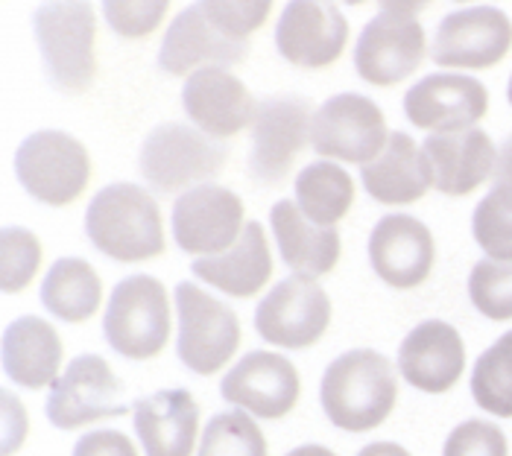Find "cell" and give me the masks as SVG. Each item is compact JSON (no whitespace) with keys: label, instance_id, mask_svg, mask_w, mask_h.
Returning <instances> with one entry per match:
<instances>
[{"label":"cell","instance_id":"7a4b0ae2","mask_svg":"<svg viewBox=\"0 0 512 456\" xmlns=\"http://www.w3.org/2000/svg\"><path fill=\"white\" fill-rule=\"evenodd\" d=\"M88 240L120 264L150 261L164 252V226L153 193L118 182L103 188L85 211Z\"/></svg>","mask_w":512,"mask_h":456},{"label":"cell","instance_id":"5b68a950","mask_svg":"<svg viewBox=\"0 0 512 456\" xmlns=\"http://www.w3.org/2000/svg\"><path fill=\"white\" fill-rule=\"evenodd\" d=\"M422 3H381V12L363 27L355 47V68L372 85H395L413 74L425 53V30L419 24Z\"/></svg>","mask_w":512,"mask_h":456},{"label":"cell","instance_id":"9a60e30c","mask_svg":"<svg viewBox=\"0 0 512 456\" xmlns=\"http://www.w3.org/2000/svg\"><path fill=\"white\" fill-rule=\"evenodd\" d=\"M302 392L296 366L273 351H249L220 380V395L258 418L287 416Z\"/></svg>","mask_w":512,"mask_h":456},{"label":"cell","instance_id":"ab89813d","mask_svg":"<svg viewBox=\"0 0 512 456\" xmlns=\"http://www.w3.org/2000/svg\"><path fill=\"white\" fill-rule=\"evenodd\" d=\"M495 185H512V138L498 152V167H495Z\"/></svg>","mask_w":512,"mask_h":456},{"label":"cell","instance_id":"30bf717a","mask_svg":"<svg viewBox=\"0 0 512 456\" xmlns=\"http://www.w3.org/2000/svg\"><path fill=\"white\" fill-rule=\"evenodd\" d=\"M390 132L384 112L363 94L346 91L325 100L311 123V150L322 158L369 164L387 147Z\"/></svg>","mask_w":512,"mask_h":456},{"label":"cell","instance_id":"e0dca14e","mask_svg":"<svg viewBox=\"0 0 512 456\" xmlns=\"http://www.w3.org/2000/svg\"><path fill=\"white\" fill-rule=\"evenodd\" d=\"M349 41V21L334 3L293 0L276 27L278 53L299 68H325L340 59Z\"/></svg>","mask_w":512,"mask_h":456},{"label":"cell","instance_id":"74e56055","mask_svg":"<svg viewBox=\"0 0 512 456\" xmlns=\"http://www.w3.org/2000/svg\"><path fill=\"white\" fill-rule=\"evenodd\" d=\"M74 456H138V451L120 430H91L77 442Z\"/></svg>","mask_w":512,"mask_h":456},{"label":"cell","instance_id":"8992f818","mask_svg":"<svg viewBox=\"0 0 512 456\" xmlns=\"http://www.w3.org/2000/svg\"><path fill=\"white\" fill-rule=\"evenodd\" d=\"M106 342L129 360H150L170 337V302L153 275H129L112 290L103 316Z\"/></svg>","mask_w":512,"mask_h":456},{"label":"cell","instance_id":"ba28073f","mask_svg":"<svg viewBox=\"0 0 512 456\" xmlns=\"http://www.w3.org/2000/svg\"><path fill=\"white\" fill-rule=\"evenodd\" d=\"M176 316V354L191 372L214 375L235 357L240 345V322L232 307L217 302L197 284L182 281L176 287Z\"/></svg>","mask_w":512,"mask_h":456},{"label":"cell","instance_id":"ffe728a7","mask_svg":"<svg viewBox=\"0 0 512 456\" xmlns=\"http://www.w3.org/2000/svg\"><path fill=\"white\" fill-rule=\"evenodd\" d=\"M182 106L205 135L223 141L252 126L258 103L229 68H202L185 79Z\"/></svg>","mask_w":512,"mask_h":456},{"label":"cell","instance_id":"8d00e7d4","mask_svg":"<svg viewBox=\"0 0 512 456\" xmlns=\"http://www.w3.org/2000/svg\"><path fill=\"white\" fill-rule=\"evenodd\" d=\"M442 456H510V448L501 427L480 418H469L451 430Z\"/></svg>","mask_w":512,"mask_h":456},{"label":"cell","instance_id":"d4e9b609","mask_svg":"<svg viewBox=\"0 0 512 456\" xmlns=\"http://www.w3.org/2000/svg\"><path fill=\"white\" fill-rule=\"evenodd\" d=\"M3 372L18 386L41 389L59 380L62 366V340L50 322L39 316H21L3 331Z\"/></svg>","mask_w":512,"mask_h":456},{"label":"cell","instance_id":"4fadbf2b","mask_svg":"<svg viewBox=\"0 0 512 456\" xmlns=\"http://www.w3.org/2000/svg\"><path fill=\"white\" fill-rule=\"evenodd\" d=\"M123 389L112 366L97 354H82L71 360L65 375L50 386L47 418L59 430H77L100 418L123 416Z\"/></svg>","mask_w":512,"mask_h":456},{"label":"cell","instance_id":"1f68e13d","mask_svg":"<svg viewBox=\"0 0 512 456\" xmlns=\"http://www.w3.org/2000/svg\"><path fill=\"white\" fill-rule=\"evenodd\" d=\"M477 246L492 261H512V185H495L474 208Z\"/></svg>","mask_w":512,"mask_h":456},{"label":"cell","instance_id":"52a82bcc","mask_svg":"<svg viewBox=\"0 0 512 456\" xmlns=\"http://www.w3.org/2000/svg\"><path fill=\"white\" fill-rule=\"evenodd\" d=\"M15 173L33 199L44 205H68L79 199L91 179V158L74 135L41 129L24 138L15 152Z\"/></svg>","mask_w":512,"mask_h":456},{"label":"cell","instance_id":"f546056e","mask_svg":"<svg viewBox=\"0 0 512 456\" xmlns=\"http://www.w3.org/2000/svg\"><path fill=\"white\" fill-rule=\"evenodd\" d=\"M472 395L477 407L498 418H512V331L492 342L474 363Z\"/></svg>","mask_w":512,"mask_h":456},{"label":"cell","instance_id":"44dd1931","mask_svg":"<svg viewBox=\"0 0 512 456\" xmlns=\"http://www.w3.org/2000/svg\"><path fill=\"white\" fill-rule=\"evenodd\" d=\"M466 369V345L457 328L428 319L416 325L398 348V372L422 392H448Z\"/></svg>","mask_w":512,"mask_h":456},{"label":"cell","instance_id":"ac0fdd59","mask_svg":"<svg viewBox=\"0 0 512 456\" xmlns=\"http://www.w3.org/2000/svg\"><path fill=\"white\" fill-rule=\"evenodd\" d=\"M434 234L410 214L381 217L369 234V261L381 281L395 290L419 287L434 266Z\"/></svg>","mask_w":512,"mask_h":456},{"label":"cell","instance_id":"d6a6232c","mask_svg":"<svg viewBox=\"0 0 512 456\" xmlns=\"http://www.w3.org/2000/svg\"><path fill=\"white\" fill-rule=\"evenodd\" d=\"M39 266V237L27 228H3V234H0V284H3V293H21L36 278Z\"/></svg>","mask_w":512,"mask_h":456},{"label":"cell","instance_id":"4dcf8cb0","mask_svg":"<svg viewBox=\"0 0 512 456\" xmlns=\"http://www.w3.org/2000/svg\"><path fill=\"white\" fill-rule=\"evenodd\" d=\"M197 456H267V439L249 413L229 410L205 424Z\"/></svg>","mask_w":512,"mask_h":456},{"label":"cell","instance_id":"7402d4cb","mask_svg":"<svg viewBox=\"0 0 512 456\" xmlns=\"http://www.w3.org/2000/svg\"><path fill=\"white\" fill-rule=\"evenodd\" d=\"M422 152L434 173V188L445 196H466L495 176L498 147L483 129L428 135Z\"/></svg>","mask_w":512,"mask_h":456},{"label":"cell","instance_id":"9c48e42d","mask_svg":"<svg viewBox=\"0 0 512 456\" xmlns=\"http://www.w3.org/2000/svg\"><path fill=\"white\" fill-rule=\"evenodd\" d=\"M314 103L308 97H267L252 117L249 176L258 185H281L296 155L311 144Z\"/></svg>","mask_w":512,"mask_h":456},{"label":"cell","instance_id":"603a6c76","mask_svg":"<svg viewBox=\"0 0 512 456\" xmlns=\"http://www.w3.org/2000/svg\"><path fill=\"white\" fill-rule=\"evenodd\" d=\"M135 430L147 456H191L199 407L188 389H164L135 404Z\"/></svg>","mask_w":512,"mask_h":456},{"label":"cell","instance_id":"cb8c5ba5","mask_svg":"<svg viewBox=\"0 0 512 456\" xmlns=\"http://www.w3.org/2000/svg\"><path fill=\"white\" fill-rule=\"evenodd\" d=\"M360 179L369 196L384 205H410L434 188V173L425 152L404 132L390 135L381 155L363 164Z\"/></svg>","mask_w":512,"mask_h":456},{"label":"cell","instance_id":"484cf974","mask_svg":"<svg viewBox=\"0 0 512 456\" xmlns=\"http://www.w3.org/2000/svg\"><path fill=\"white\" fill-rule=\"evenodd\" d=\"M191 269L205 284H211L235 299L255 296L261 287H267V281L273 275V255H270L264 226L255 220L246 223L243 234L237 237V243L229 252L197 258Z\"/></svg>","mask_w":512,"mask_h":456},{"label":"cell","instance_id":"8fae6325","mask_svg":"<svg viewBox=\"0 0 512 456\" xmlns=\"http://www.w3.org/2000/svg\"><path fill=\"white\" fill-rule=\"evenodd\" d=\"M512 47L510 15L498 6H469L439 21L431 59L439 68H492Z\"/></svg>","mask_w":512,"mask_h":456},{"label":"cell","instance_id":"83f0119b","mask_svg":"<svg viewBox=\"0 0 512 456\" xmlns=\"http://www.w3.org/2000/svg\"><path fill=\"white\" fill-rule=\"evenodd\" d=\"M103 284L94 266L82 258H59L41 281V304L56 319L85 322L97 313Z\"/></svg>","mask_w":512,"mask_h":456},{"label":"cell","instance_id":"e575fe53","mask_svg":"<svg viewBox=\"0 0 512 456\" xmlns=\"http://www.w3.org/2000/svg\"><path fill=\"white\" fill-rule=\"evenodd\" d=\"M202 12L214 21V27L220 33L246 44V38L252 36L267 18H270V0H240V3H226V0H205L199 3Z\"/></svg>","mask_w":512,"mask_h":456},{"label":"cell","instance_id":"3957f363","mask_svg":"<svg viewBox=\"0 0 512 456\" xmlns=\"http://www.w3.org/2000/svg\"><path fill=\"white\" fill-rule=\"evenodd\" d=\"M229 150L223 141L205 135L191 123H161L156 126L138 155L141 176L158 196L188 193L208 185L226 167Z\"/></svg>","mask_w":512,"mask_h":456},{"label":"cell","instance_id":"7bdbcfd3","mask_svg":"<svg viewBox=\"0 0 512 456\" xmlns=\"http://www.w3.org/2000/svg\"><path fill=\"white\" fill-rule=\"evenodd\" d=\"M507 100H510V106H512V76H510V85H507Z\"/></svg>","mask_w":512,"mask_h":456},{"label":"cell","instance_id":"7c38bea8","mask_svg":"<svg viewBox=\"0 0 512 456\" xmlns=\"http://www.w3.org/2000/svg\"><path fill=\"white\" fill-rule=\"evenodd\" d=\"M173 240L182 252L211 258L223 255L243 234V202L220 185H199L173 202Z\"/></svg>","mask_w":512,"mask_h":456},{"label":"cell","instance_id":"b9f144b4","mask_svg":"<svg viewBox=\"0 0 512 456\" xmlns=\"http://www.w3.org/2000/svg\"><path fill=\"white\" fill-rule=\"evenodd\" d=\"M287 456H337V454H334V451H328V448H322V445H302V448L290 451Z\"/></svg>","mask_w":512,"mask_h":456},{"label":"cell","instance_id":"d6986e66","mask_svg":"<svg viewBox=\"0 0 512 456\" xmlns=\"http://www.w3.org/2000/svg\"><path fill=\"white\" fill-rule=\"evenodd\" d=\"M246 59V44L232 41L194 3L182 9L158 50V68L170 76H191L202 68H226Z\"/></svg>","mask_w":512,"mask_h":456},{"label":"cell","instance_id":"d590c367","mask_svg":"<svg viewBox=\"0 0 512 456\" xmlns=\"http://www.w3.org/2000/svg\"><path fill=\"white\" fill-rule=\"evenodd\" d=\"M164 0H144V3H129V0H106L103 3V18L109 27L123 38H144L158 30L161 18L167 15Z\"/></svg>","mask_w":512,"mask_h":456},{"label":"cell","instance_id":"2e32d148","mask_svg":"<svg viewBox=\"0 0 512 456\" xmlns=\"http://www.w3.org/2000/svg\"><path fill=\"white\" fill-rule=\"evenodd\" d=\"M489 109V91L474 76L431 74L422 76L404 94V112L410 123L431 135L474 129Z\"/></svg>","mask_w":512,"mask_h":456},{"label":"cell","instance_id":"4316f807","mask_svg":"<svg viewBox=\"0 0 512 456\" xmlns=\"http://www.w3.org/2000/svg\"><path fill=\"white\" fill-rule=\"evenodd\" d=\"M270 226L276 234L278 252L293 275L316 278L331 272L340 261V231L314 226L293 199H281L273 205Z\"/></svg>","mask_w":512,"mask_h":456},{"label":"cell","instance_id":"f35d334b","mask_svg":"<svg viewBox=\"0 0 512 456\" xmlns=\"http://www.w3.org/2000/svg\"><path fill=\"white\" fill-rule=\"evenodd\" d=\"M27 410L24 404L12 395V392H3V456H12L27 439Z\"/></svg>","mask_w":512,"mask_h":456},{"label":"cell","instance_id":"f1b7e54d","mask_svg":"<svg viewBox=\"0 0 512 456\" xmlns=\"http://www.w3.org/2000/svg\"><path fill=\"white\" fill-rule=\"evenodd\" d=\"M355 202L352 176L334 161H314L296 176V205L314 226L334 228Z\"/></svg>","mask_w":512,"mask_h":456},{"label":"cell","instance_id":"60d3db41","mask_svg":"<svg viewBox=\"0 0 512 456\" xmlns=\"http://www.w3.org/2000/svg\"><path fill=\"white\" fill-rule=\"evenodd\" d=\"M357 456H410V451H404L395 442H375V445H366Z\"/></svg>","mask_w":512,"mask_h":456},{"label":"cell","instance_id":"5bb4252c","mask_svg":"<svg viewBox=\"0 0 512 456\" xmlns=\"http://www.w3.org/2000/svg\"><path fill=\"white\" fill-rule=\"evenodd\" d=\"M331 299L316 278L290 275L278 281L255 310L258 334L281 348H308L328 331Z\"/></svg>","mask_w":512,"mask_h":456},{"label":"cell","instance_id":"277c9868","mask_svg":"<svg viewBox=\"0 0 512 456\" xmlns=\"http://www.w3.org/2000/svg\"><path fill=\"white\" fill-rule=\"evenodd\" d=\"M47 79L65 91L82 94L97 76V21L88 3H44L33 15Z\"/></svg>","mask_w":512,"mask_h":456},{"label":"cell","instance_id":"836d02e7","mask_svg":"<svg viewBox=\"0 0 512 456\" xmlns=\"http://www.w3.org/2000/svg\"><path fill=\"white\" fill-rule=\"evenodd\" d=\"M469 296L486 319H512V261L483 258L480 264H474L469 275Z\"/></svg>","mask_w":512,"mask_h":456},{"label":"cell","instance_id":"6da1fadb","mask_svg":"<svg viewBox=\"0 0 512 456\" xmlns=\"http://www.w3.org/2000/svg\"><path fill=\"white\" fill-rule=\"evenodd\" d=\"M398 398V380L390 357L355 348L340 354L322 375L319 401L328 421L340 430L363 433L384 424Z\"/></svg>","mask_w":512,"mask_h":456}]
</instances>
